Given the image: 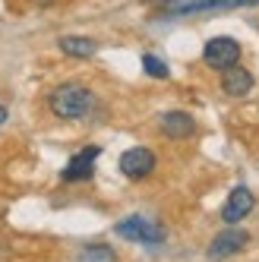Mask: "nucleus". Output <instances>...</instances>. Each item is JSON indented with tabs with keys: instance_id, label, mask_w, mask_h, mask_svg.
<instances>
[{
	"instance_id": "obj_1",
	"label": "nucleus",
	"mask_w": 259,
	"mask_h": 262,
	"mask_svg": "<svg viewBox=\"0 0 259 262\" xmlns=\"http://www.w3.org/2000/svg\"><path fill=\"white\" fill-rule=\"evenodd\" d=\"M48 107H51V114L60 117V120H79V117L92 114L95 95H92V89H85L79 82H63L48 95Z\"/></svg>"
},
{
	"instance_id": "obj_2",
	"label": "nucleus",
	"mask_w": 259,
	"mask_h": 262,
	"mask_svg": "<svg viewBox=\"0 0 259 262\" xmlns=\"http://www.w3.org/2000/svg\"><path fill=\"white\" fill-rule=\"evenodd\" d=\"M259 7V0H158V16H206V13H228V10H247Z\"/></svg>"
},
{
	"instance_id": "obj_3",
	"label": "nucleus",
	"mask_w": 259,
	"mask_h": 262,
	"mask_svg": "<svg viewBox=\"0 0 259 262\" xmlns=\"http://www.w3.org/2000/svg\"><path fill=\"white\" fill-rule=\"evenodd\" d=\"M114 234L130 240V243H142V247H158V243H164V237H168V231H164L158 221L142 218V215H130V218L117 221Z\"/></svg>"
},
{
	"instance_id": "obj_4",
	"label": "nucleus",
	"mask_w": 259,
	"mask_h": 262,
	"mask_svg": "<svg viewBox=\"0 0 259 262\" xmlns=\"http://www.w3.org/2000/svg\"><path fill=\"white\" fill-rule=\"evenodd\" d=\"M202 60H206L212 70H228L234 63H240V45L228 35H218V38H209L206 48H202Z\"/></svg>"
},
{
	"instance_id": "obj_5",
	"label": "nucleus",
	"mask_w": 259,
	"mask_h": 262,
	"mask_svg": "<svg viewBox=\"0 0 259 262\" xmlns=\"http://www.w3.org/2000/svg\"><path fill=\"white\" fill-rule=\"evenodd\" d=\"M247 243H250V234L231 224L228 231H221V234H215V237H212V243H209L206 256H209L212 262H221V259H231V256H237L240 250L247 247Z\"/></svg>"
},
{
	"instance_id": "obj_6",
	"label": "nucleus",
	"mask_w": 259,
	"mask_h": 262,
	"mask_svg": "<svg viewBox=\"0 0 259 262\" xmlns=\"http://www.w3.org/2000/svg\"><path fill=\"white\" fill-rule=\"evenodd\" d=\"M120 171L130 180H142V177H149L155 171V155L149 152V148H142V145L126 148V152L120 155Z\"/></svg>"
},
{
	"instance_id": "obj_7",
	"label": "nucleus",
	"mask_w": 259,
	"mask_h": 262,
	"mask_svg": "<svg viewBox=\"0 0 259 262\" xmlns=\"http://www.w3.org/2000/svg\"><path fill=\"white\" fill-rule=\"evenodd\" d=\"M98 155H101V145H85L82 152H76V155L67 161V167L60 171V177H63L67 183L89 180V177H92V167H95V161H98Z\"/></svg>"
},
{
	"instance_id": "obj_8",
	"label": "nucleus",
	"mask_w": 259,
	"mask_h": 262,
	"mask_svg": "<svg viewBox=\"0 0 259 262\" xmlns=\"http://www.w3.org/2000/svg\"><path fill=\"white\" fill-rule=\"evenodd\" d=\"M253 205H256V196L247 190L244 183H240V186H234V190H231L228 202L221 205V221H225V224H237V221H244V218L253 212Z\"/></svg>"
},
{
	"instance_id": "obj_9",
	"label": "nucleus",
	"mask_w": 259,
	"mask_h": 262,
	"mask_svg": "<svg viewBox=\"0 0 259 262\" xmlns=\"http://www.w3.org/2000/svg\"><path fill=\"white\" fill-rule=\"evenodd\" d=\"M221 89H225L228 98H244V95H250V89H253V73L247 67L234 63V67H228L225 73H221Z\"/></svg>"
},
{
	"instance_id": "obj_10",
	"label": "nucleus",
	"mask_w": 259,
	"mask_h": 262,
	"mask_svg": "<svg viewBox=\"0 0 259 262\" xmlns=\"http://www.w3.org/2000/svg\"><path fill=\"white\" fill-rule=\"evenodd\" d=\"M158 126H161V133L168 139H187V136H193L196 120L187 114V111H168V114H161Z\"/></svg>"
},
{
	"instance_id": "obj_11",
	"label": "nucleus",
	"mask_w": 259,
	"mask_h": 262,
	"mask_svg": "<svg viewBox=\"0 0 259 262\" xmlns=\"http://www.w3.org/2000/svg\"><path fill=\"white\" fill-rule=\"evenodd\" d=\"M60 45V51L63 54H70V57H95V51H98V45L92 41V38H85V35H63V38L57 41Z\"/></svg>"
},
{
	"instance_id": "obj_12",
	"label": "nucleus",
	"mask_w": 259,
	"mask_h": 262,
	"mask_svg": "<svg viewBox=\"0 0 259 262\" xmlns=\"http://www.w3.org/2000/svg\"><path fill=\"white\" fill-rule=\"evenodd\" d=\"M76 262H117V253L111 247H104V243H92V247H85L76 256Z\"/></svg>"
},
{
	"instance_id": "obj_13",
	"label": "nucleus",
	"mask_w": 259,
	"mask_h": 262,
	"mask_svg": "<svg viewBox=\"0 0 259 262\" xmlns=\"http://www.w3.org/2000/svg\"><path fill=\"white\" fill-rule=\"evenodd\" d=\"M142 70L149 73L152 79H168V76H171L168 63H164L161 57H155V54H142Z\"/></svg>"
},
{
	"instance_id": "obj_14",
	"label": "nucleus",
	"mask_w": 259,
	"mask_h": 262,
	"mask_svg": "<svg viewBox=\"0 0 259 262\" xmlns=\"http://www.w3.org/2000/svg\"><path fill=\"white\" fill-rule=\"evenodd\" d=\"M35 4H38V7H54L57 0H35Z\"/></svg>"
},
{
	"instance_id": "obj_15",
	"label": "nucleus",
	"mask_w": 259,
	"mask_h": 262,
	"mask_svg": "<svg viewBox=\"0 0 259 262\" xmlns=\"http://www.w3.org/2000/svg\"><path fill=\"white\" fill-rule=\"evenodd\" d=\"M4 120H7V107H4V104H0V123H4Z\"/></svg>"
}]
</instances>
